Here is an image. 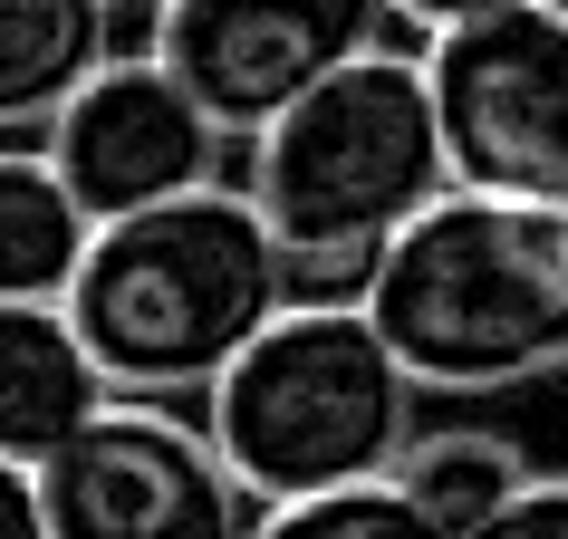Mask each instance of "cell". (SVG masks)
Segmentation results:
<instances>
[{"mask_svg":"<svg viewBox=\"0 0 568 539\" xmlns=\"http://www.w3.org/2000/svg\"><path fill=\"white\" fill-rule=\"evenodd\" d=\"M453 183L434 78L405 49H366L251 135V203L290 241V299H366V270Z\"/></svg>","mask_w":568,"mask_h":539,"instance_id":"6da1fadb","label":"cell"},{"mask_svg":"<svg viewBox=\"0 0 568 539\" xmlns=\"http://www.w3.org/2000/svg\"><path fill=\"white\" fill-rule=\"evenodd\" d=\"M68 308L125 395H193L290 308V241L251 193L193 183L97 222Z\"/></svg>","mask_w":568,"mask_h":539,"instance_id":"7a4b0ae2","label":"cell"},{"mask_svg":"<svg viewBox=\"0 0 568 539\" xmlns=\"http://www.w3.org/2000/svg\"><path fill=\"white\" fill-rule=\"evenodd\" d=\"M366 308L434 395H501L568 357V203L444 183L366 270Z\"/></svg>","mask_w":568,"mask_h":539,"instance_id":"3957f363","label":"cell"},{"mask_svg":"<svg viewBox=\"0 0 568 539\" xmlns=\"http://www.w3.org/2000/svg\"><path fill=\"white\" fill-rule=\"evenodd\" d=\"M212 444L270 510L395 472V452L415 444V366L366 299H290L212 376Z\"/></svg>","mask_w":568,"mask_h":539,"instance_id":"277c9868","label":"cell"},{"mask_svg":"<svg viewBox=\"0 0 568 539\" xmlns=\"http://www.w3.org/2000/svg\"><path fill=\"white\" fill-rule=\"evenodd\" d=\"M424 78L444 106L453 183L568 203V10L559 0H501V10L434 30Z\"/></svg>","mask_w":568,"mask_h":539,"instance_id":"5b68a950","label":"cell"},{"mask_svg":"<svg viewBox=\"0 0 568 539\" xmlns=\"http://www.w3.org/2000/svg\"><path fill=\"white\" fill-rule=\"evenodd\" d=\"M49 539H241L270 530V501L164 405H97L39 462Z\"/></svg>","mask_w":568,"mask_h":539,"instance_id":"8992f818","label":"cell"},{"mask_svg":"<svg viewBox=\"0 0 568 539\" xmlns=\"http://www.w3.org/2000/svg\"><path fill=\"white\" fill-rule=\"evenodd\" d=\"M395 0H154V59L203 96L222 135H261L318 78L386 39Z\"/></svg>","mask_w":568,"mask_h":539,"instance_id":"52a82bcc","label":"cell"},{"mask_svg":"<svg viewBox=\"0 0 568 539\" xmlns=\"http://www.w3.org/2000/svg\"><path fill=\"white\" fill-rule=\"evenodd\" d=\"M49 154H59L68 193L97 222H116V212H145L164 193L212 183V164H222V116L164 59H97L78 78V96L49 116Z\"/></svg>","mask_w":568,"mask_h":539,"instance_id":"ba28073f","label":"cell"},{"mask_svg":"<svg viewBox=\"0 0 568 539\" xmlns=\"http://www.w3.org/2000/svg\"><path fill=\"white\" fill-rule=\"evenodd\" d=\"M106 366L68 299H0V452L49 462L106 405Z\"/></svg>","mask_w":568,"mask_h":539,"instance_id":"9c48e42d","label":"cell"},{"mask_svg":"<svg viewBox=\"0 0 568 539\" xmlns=\"http://www.w3.org/2000/svg\"><path fill=\"white\" fill-rule=\"evenodd\" d=\"M97 212L68 193L59 154H0V299H68Z\"/></svg>","mask_w":568,"mask_h":539,"instance_id":"30bf717a","label":"cell"},{"mask_svg":"<svg viewBox=\"0 0 568 539\" xmlns=\"http://www.w3.org/2000/svg\"><path fill=\"white\" fill-rule=\"evenodd\" d=\"M106 59V0H0V125L59 116Z\"/></svg>","mask_w":568,"mask_h":539,"instance_id":"8fae6325","label":"cell"},{"mask_svg":"<svg viewBox=\"0 0 568 539\" xmlns=\"http://www.w3.org/2000/svg\"><path fill=\"white\" fill-rule=\"evenodd\" d=\"M395 481L415 491V510H424L434 539H491L501 510H510V491L530 481V462H520V444H501V434H415V444L395 452Z\"/></svg>","mask_w":568,"mask_h":539,"instance_id":"7c38bea8","label":"cell"},{"mask_svg":"<svg viewBox=\"0 0 568 539\" xmlns=\"http://www.w3.org/2000/svg\"><path fill=\"white\" fill-rule=\"evenodd\" d=\"M415 530H424V510H415V491L395 472H357V481H328V491H308V501L270 510V539H415Z\"/></svg>","mask_w":568,"mask_h":539,"instance_id":"4fadbf2b","label":"cell"},{"mask_svg":"<svg viewBox=\"0 0 568 539\" xmlns=\"http://www.w3.org/2000/svg\"><path fill=\"white\" fill-rule=\"evenodd\" d=\"M491 539H568V472H530L510 491V510H501Z\"/></svg>","mask_w":568,"mask_h":539,"instance_id":"5bb4252c","label":"cell"},{"mask_svg":"<svg viewBox=\"0 0 568 539\" xmlns=\"http://www.w3.org/2000/svg\"><path fill=\"white\" fill-rule=\"evenodd\" d=\"M39 530H49V510H39V462L0 452V539H39Z\"/></svg>","mask_w":568,"mask_h":539,"instance_id":"9a60e30c","label":"cell"},{"mask_svg":"<svg viewBox=\"0 0 568 539\" xmlns=\"http://www.w3.org/2000/svg\"><path fill=\"white\" fill-rule=\"evenodd\" d=\"M473 10H501V0H395V20H415L424 39L453 30V20H473Z\"/></svg>","mask_w":568,"mask_h":539,"instance_id":"2e32d148","label":"cell"},{"mask_svg":"<svg viewBox=\"0 0 568 539\" xmlns=\"http://www.w3.org/2000/svg\"><path fill=\"white\" fill-rule=\"evenodd\" d=\"M559 10H568V0H559Z\"/></svg>","mask_w":568,"mask_h":539,"instance_id":"e0dca14e","label":"cell"}]
</instances>
